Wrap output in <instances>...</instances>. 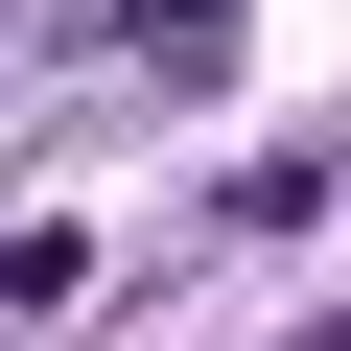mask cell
I'll return each instance as SVG.
<instances>
[{
	"label": "cell",
	"mask_w": 351,
	"mask_h": 351,
	"mask_svg": "<svg viewBox=\"0 0 351 351\" xmlns=\"http://www.w3.org/2000/svg\"><path fill=\"white\" fill-rule=\"evenodd\" d=\"M328 351H351V328H328Z\"/></svg>",
	"instance_id": "obj_1"
}]
</instances>
